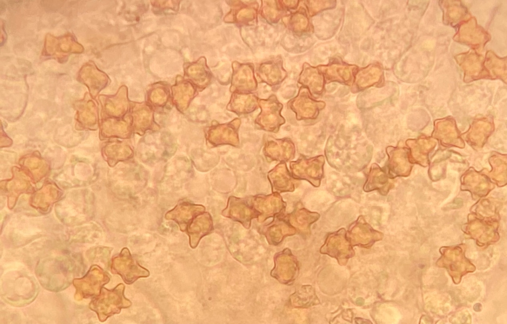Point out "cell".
<instances>
[{
  "label": "cell",
  "mask_w": 507,
  "mask_h": 324,
  "mask_svg": "<svg viewBox=\"0 0 507 324\" xmlns=\"http://www.w3.org/2000/svg\"><path fill=\"white\" fill-rule=\"evenodd\" d=\"M462 201L461 200H459V199H458V200H456L455 201V202L452 205V208H456L460 207V206H462Z\"/></svg>",
  "instance_id": "obj_29"
},
{
  "label": "cell",
  "mask_w": 507,
  "mask_h": 324,
  "mask_svg": "<svg viewBox=\"0 0 507 324\" xmlns=\"http://www.w3.org/2000/svg\"><path fill=\"white\" fill-rule=\"evenodd\" d=\"M264 153L270 161L285 162L294 158L295 148L289 139H267L265 143Z\"/></svg>",
  "instance_id": "obj_14"
},
{
  "label": "cell",
  "mask_w": 507,
  "mask_h": 324,
  "mask_svg": "<svg viewBox=\"0 0 507 324\" xmlns=\"http://www.w3.org/2000/svg\"><path fill=\"white\" fill-rule=\"evenodd\" d=\"M130 120L133 132L140 135L152 130L154 124L152 112L146 107L134 111Z\"/></svg>",
  "instance_id": "obj_23"
},
{
  "label": "cell",
  "mask_w": 507,
  "mask_h": 324,
  "mask_svg": "<svg viewBox=\"0 0 507 324\" xmlns=\"http://www.w3.org/2000/svg\"><path fill=\"white\" fill-rule=\"evenodd\" d=\"M109 280L108 274L101 268L97 265L92 266L84 276L73 280L76 290L75 298L80 300L99 295L102 286Z\"/></svg>",
  "instance_id": "obj_4"
},
{
  "label": "cell",
  "mask_w": 507,
  "mask_h": 324,
  "mask_svg": "<svg viewBox=\"0 0 507 324\" xmlns=\"http://www.w3.org/2000/svg\"><path fill=\"white\" fill-rule=\"evenodd\" d=\"M346 235L351 245L363 247H370L383 237L382 233L373 229L361 216L352 224Z\"/></svg>",
  "instance_id": "obj_9"
},
{
  "label": "cell",
  "mask_w": 507,
  "mask_h": 324,
  "mask_svg": "<svg viewBox=\"0 0 507 324\" xmlns=\"http://www.w3.org/2000/svg\"><path fill=\"white\" fill-rule=\"evenodd\" d=\"M390 178L385 170L373 163L370 168L363 189L366 192L377 190L381 195L386 196L393 187Z\"/></svg>",
  "instance_id": "obj_17"
},
{
  "label": "cell",
  "mask_w": 507,
  "mask_h": 324,
  "mask_svg": "<svg viewBox=\"0 0 507 324\" xmlns=\"http://www.w3.org/2000/svg\"><path fill=\"white\" fill-rule=\"evenodd\" d=\"M296 233V229L289 222L277 218L266 228L265 235L268 243L276 245L280 243L284 237Z\"/></svg>",
  "instance_id": "obj_22"
},
{
  "label": "cell",
  "mask_w": 507,
  "mask_h": 324,
  "mask_svg": "<svg viewBox=\"0 0 507 324\" xmlns=\"http://www.w3.org/2000/svg\"><path fill=\"white\" fill-rule=\"evenodd\" d=\"M110 268L112 273L120 275L125 283L129 285L139 278L150 275L149 271L140 265L126 247L112 258Z\"/></svg>",
  "instance_id": "obj_3"
},
{
  "label": "cell",
  "mask_w": 507,
  "mask_h": 324,
  "mask_svg": "<svg viewBox=\"0 0 507 324\" xmlns=\"http://www.w3.org/2000/svg\"><path fill=\"white\" fill-rule=\"evenodd\" d=\"M222 215L241 222L247 228L250 227L251 220L259 216L253 206L245 200L233 197L229 198L228 206L222 212Z\"/></svg>",
  "instance_id": "obj_11"
},
{
  "label": "cell",
  "mask_w": 507,
  "mask_h": 324,
  "mask_svg": "<svg viewBox=\"0 0 507 324\" xmlns=\"http://www.w3.org/2000/svg\"><path fill=\"white\" fill-rule=\"evenodd\" d=\"M154 92L153 93V96H152V99L156 97V99L153 100L154 102L158 103L157 104H161V103L165 102V99L166 98L165 93L163 92L164 91L163 90L158 89L154 90Z\"/></svg>",
  "instance_id": "obj_28"
},
{
  "label": "cell",
  "mask_w": 507,
  "mask_h": 324,
  "mask_svg": "<svg viewBox=\"0 0 507 324\" xmlns=\"http://www.w3.org/2000/svg\"><path fill=\"white\" fill-rule=\"evenodd\" d=\"M230 11L224 18L227 23L251 25L256 22L258 4L256 1H231Z\"/></svg>",
  "instance_id": "obj_8"
},
{
  "label": "cell",
  "mask_w": 507,
  "mask_h": 324,
  "mask_svg": "<svg viewBox=\"0 0 507 324\" xmlns=\"http://www.w3.org/2000/svg\"><path fill=\"white\" fill-rule=\"evenodd\" d=\"M268 177L274 192L293 191L299 184L288 170L284 162H281L270 170Z\"/></svg>",
  "instance_id": "obj_16"
},
{
  "label": "cell",
  "mask_w": 507,
  "mask_h": 324,
  "mask_svg": "<svg viewBox=\"0 0 507 324\" xmlns=\"http://www.w3.org/2000/svg\"><path fill=\"white\" fill-rule=\"evenodd\" d=\"M260 13L267 22L276 23L285 16L287 9L282 0H262Z\"/></svg>",
  "instance_id": "obj_25"
},
{
  "label": "cell",
  "mask_w": 507,
  "mask_h": 324,
  "mask_svg": "<svg viewBox=\"0 0 507 324\" xmlns=\"http://www.w3.org/2000/svg\"><path fill=\"white\" fill-rule=\"evenodd\" d=\"M133 154L132 148L125 142H116L108 147L107 156L114 165L119 162L130 159Z\"/></svg>",
  "instance_id": "obj_26"
},
{
  "label": "cell",
  "mask_w": 507,
  "mask_h": 324,
  "mask_svg": "<svg viewBox=\"0 0 507 324\" xmlns=\"http://www.w3.org/2000/svg\"><path fill=\"white\" fill-rule=\"evenodd\" d=\"M253 206L259 214L260 221L280 213L284 208L283 202L277 194L258 197L254 200Z\"/></svg>",
  "instance_id": "obj_19"
},
{
  "label": "cell",
  "mask_w": 507,
  "mask_h": 324,
  "mask_svg": "<svg viewBox=\"0 0 507 324\" xmlns=\"http://www.w3.org/2000/svg\"><path fill=\"white\" fill-rule=\"evenodd\" d=\"M258 100L253 93H232L226 108L238 115L247 114L259 107Z\"/></svg>",
  "instance_id": "obj_20"
},
{
  "label": "cell",
  "mask_w": 507,
  "mask_h": 324,
  "mask_svg": "<svg viewBox=\"0 0 507 324\" xmlns=\"http://www.w3.org/2000/svg\"><path fill=\"white\" fill-rule=\"evenodd\" d=\"M187 84L182 83L176 87L177 88H176L174 96L175 100L181 109L186 108L194 94V89L193 87Z\"/></svg>",
  "instance_id": "obj_27"
},
{
  "label": "cell",
  "mask_w": 507,
  "mask_h": 324,
  "mask_svg": "<svg viewBox=\"0 0 507 324\" xmlns=\"http://www.w3.org/2000/svg\"><path fill=\"white\" fill-rule=\"evenodd\" d=\"M319 215L304 208H298L289 217V222L302 232H308L310 225L316 221Z\"/></svg>",
  "instance_id": "obj_24"
},
{
  "label": "cell",
  "mask_w": 507,
  "mask_h": 324,
  "mask_svg": "<svg viewBox=\"0 0 507 324\" xmlns=\"http://www.w3.org/2000/svg\"><path fill=\"white\" fill-rule=\"evenodd\" d=\"M124 289L123 283H119L111 290L102 287L100 294L93 297L89 307L97 313L101 322L119 314L122 309L131 306V302L124 295Z\"/></svg>",
  "instance_id": "obj_1"
},
{
  "label": "cell",
  "mask_w": 507,
  "mask_h": 324,
  "mask_svg": "<svg viewBox=\"0 0 507 324\" xmlns=\"http://www.w3.org/2000/svg\"><path fill=\"white\" fill-rule=\"evenodd\" d=\"M213 223L210 215L203 212L196 216L188 225L186 231L189 237L191 247L195 248L200 240L212 230Z\"/></svg>",
  "instance_id": "obj_18"
},
{
  "label": "cell",
  "mask_w": 507,
  "mask_h": 324,
  "mask_svg": "<svg viewBox=\"0 0 507 324\" xmlns=\"http://www.w3.org/2000/svg\"><path fill=\"white\" fill-rule=\"evenodd\" d=\"M324 162L322 155L310 158L302 157L290 162L291 173L295 179L305 180L318 187L323 176Z\"/></svg>",
  "instance_id": "obj_5"
},
{
  "label": "cell",
  "mask_w": 507,
  "mask_h": 324,
  "mask_svg": "<svg viewBox=\"0 0 507 324\" xmlns=\"http://www.w3.org/2000/svg\"><path fill=\"white\" fill-rule=\"evenodd\" d=\"M205 208L200 205L182 201L167 212L165 218L176 222L182 231H186L189 223L198 215L204 212Z\"/></svg>",
  "instance_id": "obj_13"
},
{
  "label": "cell",
  "mask_w": 507,
  "mask_h": 324,
  "mask_svg": "<svg viewBox=\"0 0 507 324\" xmlns=\"http://www.w3.org/2000/svg\"><path fill=\"white\" fill-rule=\"evenodd\" d=\"M313 104L304 88H301L298 95L289 102V107L296 113L298 120L312 118L315 116Z\"/></svg>",
  "instance_id": "obj_21"
},
{
  "label": "cell",
  "mask_w": 507,
  "mask_h": 324,
  "mask_svg": "<svg viewBox=\"0 0 507 324\" xmlns=\"http://www.w3.org/2000/svg\"><path fill=\"white\" fill-rule=\"evenodd\" d=\"M298 269L296 258L288 249L277 254L274 257V267L271 275L283 284H288L295 278Z\"/></svg>",
  "instance_id": "obj_10"
},
{
  "label": "cell",
  "mask_w": 507,
  "mask_h": 324,
  "mask_svg": "<svg viewBox=\"0 0 507 324\" xmlns=\"http://www.w3.org/2000/svg\"><path fill=\"white\" fill-rule=\"evenodd\" d=\"M321 253L335 257H349L354 253L344 228L330 233L320 249Z\"/></svg>",
  "instance_id": "obj_15"
},
{
  "label": "cell",
  "mask_w": 507,
  "mask_h": 324,
  "mask_svg": "<svg viewBox=\"0 0 507 324\" xmlns=\"http://www.w3.org/2000/svg\"><path fill=\"white\" fill-rule=\"evenodd\" d=\"M256 74L261 82L271 86L281 84L287 76L280 55L261 62L257 67Z\"/></svg>",
  "instance_id": "obj_12"
},
{
  "label": "cell",
  "mask_w": 507,
  "mask_h": 324,
  "mask_svg": "<svg viewBox=\"0 0 507 324\" xmlns=\"http://www.w3.org/2000/svg\"><path fill=\"white\" fill-rule=\"evenodd\" d=\"M258 106L261 111L255 119V127L266 131L277 132L285 122L281 114L283 105L272 95L267 99H259Z\"/></svg>",
  "instance_id": "obj_2"
},
{
  "label": "cell",
  "mask_w": 507,
  "mask_h": 324,
  "mask_svg": "<svg viewBox=\"0 0 507 324\" xmlns=\"http://www.w3.org/2000/svg\"><path fill=\"white\" fill-rule=\"evenodd\" d=\"M233 73L230 90L232 93H251L256 90L257 82L251 63H232Z\"/></svg>",
  "instance_id": "obj_7"
},
{
  "label": "cell",
  "mask_w": 507,
  "mask_h": 324,
  "mask_svg": "<svg viewBox=\"0 0 507 324\" xmlns=\"http://www.w3.org/2000/svg\"><path fill=\"white\" fill-rule=\"evenodd\" d=\"M240 124L241 120L239 118L226 123L212 124L205 131L207 143L213 147L221 145L238 146V130Z\"/></svg>",
  "instance_id": "obj_6"
}]
</instances>
